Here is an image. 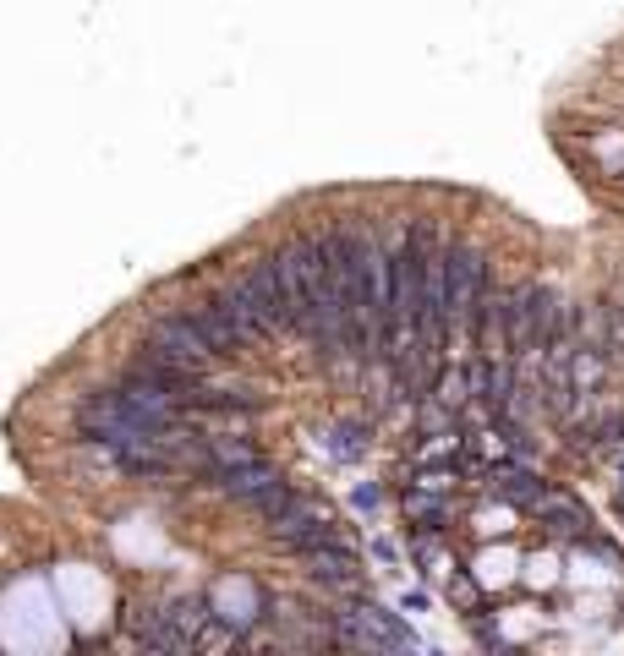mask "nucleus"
I'll list each match as a JSON object with an SVG mask.
<instances>
[{
	"label": "nucleus",
	"mask_w": 624,
	"mask_h": 656,
	"mask_svg": "<svg viewBox=\"0 0 624 656\" xmlns=\"http://www.w3.org/2000/svg\"><path fill=\"white\" fill-rule=\"evenodd\" d=\"M302 558L312 564V574H318V580L345 585V591L362 580V564H356V553H351L345 542H323V547H312V553H302Z\"/></svg>",
	"instance_id": "7ed1b4c3"
},
{
	"label": "nucleus",
	"mask_w": 624,
	"mask_h": 656,
	"mask_svg": "<svg viewBox=\"0 0 624 656\" xmlns=\"http://www.w3.org/2000/svg\"><path fill=\"white\" fill-rule=\"evenodd\" d=\"M192 323L203 328V339L214 345V356H236V350L247 345V334L236 328V318H230V307H225V301H203V307L192 312Z\"/></svg>",
	"instance_id": "f03ea898"
},
{
	"label": "nucleus",
	"mask_w": 624,
	"mask_h": 656,
	"mask_svg": "<svg viewBox=\"0 0 624 656\" xmlns=\"http://www.w3.org/2000/svg\"><path fill=\"white\" fill-rule=\"evenodd\" d=\"M148 345L165 350V356H176V361H187V367H203V361H214V345H208L203 328L192 323V312H187V318H159L154 334H148Z\"/></svg>",
	"instance_id": "f257e3e1"
}]
</instances>
